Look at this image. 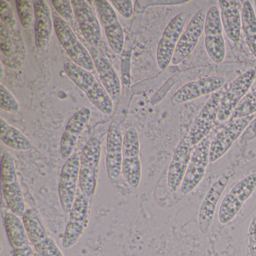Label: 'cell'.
<instances>
[{
  "mask_svg": "<svg viewBox=\"0 0 256 256\" xmlns=\"http://www.w3.org/2000/svg\"><path fill=\"white\" fill-rule=\"evenodd\" d=\"M64 67L68 77L86 94L90 101L100 112L106 115L113 113V100L103 85L96 80L90 72L86 71L72 62H66Z\"/></svg>",
  "mask_w": 256,
  "mask_h": 256,
  "instance_id": "cell-1",
  "label": "cell"
},
{
  "mask_svg": "<svg viewBox=\"0 0 256 256\" xmlns=\"http://www.w3.org/2000/svg\"><path fill=\"white\" fill-rule=\"evenodd\" d=\"M101 151V142L97 138L92 137L86 142L80 154L79 190L89 199L96 192Z\"/></svg>",
  "mask_w": 256,
  "mask_h": 256,
  "instance_id": "cell-2",
  "label": "cell"
},
{
  "mask_svg": "<svg viewBox=\"0 0 256 256\" xmlns=\"http://www.w3.org/2000/svg\"><path fill=\"white\" fill-rule=\"evenodd\" d=\"M54 24L56 36L72 62L86 71H94L95 65L92 55L80 42L68 23L62 18L56 17Z\"/></svg>",
  "mask_w": 256,
  "mask_h": 256,
  "instance_id": "cell-3",
  "label": "cell"
},
{
  "mask_svg": "<svg viewBox=\"0 0 256 256\" xmlns=\"http://www.w3.org/2000/svg\"><path fill=\"white\" fill-rule=\"evenodd\" d=\"M204 32L206 53L215 64H221L226 58V48L221 14L216 6H212L206 12Z\"/></svg>",
  "mask_w": 256,
  "mask_h": 256,
  "instance_id": "cell-4",
  "label": "cell"
},
{
  "mask_svg": "<svg viewBox=\"0 0 256 256\" xmlns=\"http://www.w3.org/2000/svg\"><path fill=\"white\" fill-rule=\"evenodd\" d=\"M256 78V70H250L238 76L230 88L222 96L218 109V119L224 122L230 118L238 104L246 96Z\"/></svg>",
  "mask_w": 256,
  "mask_h": 256,
  "instance_id": "cell-5",
  "label": "cell"
},
{
  "mask_svg": "<svg viewBox=\"0 0 256 256\" xmlns=\"http://www.w3.org/2000/svg\"><path fill=\"white\" fill-rule=\"evenodd\" d=\"M187 14L180 12L169 22L158 44L156 60L158 68L166 70L172 64L174 54L186 23Z\"/></svg>",
  "mask_w": 256,
  "mask_h": 256,
  "instance_id": "cell-6",
  "label": "cell"
},
{
  "mask_svg": "<svg viewBox=\"0 0 256 256\" xmlns=\"http://www.w3.org/2000/svg\"><path fill=\"white\" fill-rule=\"evenodd\" d=\"M80 167V155L74 152L64 163L61 170L58 194L61 206L66 214H70L78 190Z\"/></svg>",
  "mask_w": 256,
  "mask_h": 256,
  "instance_id": "cell-7",
  "label": "cell"
},
{
  "mask_svg": "<svg viewBox=\"0 0 256 256\" xmlns=\"http://www.w3.org/2000/svg\"><path fill=\"white\" fill-rule=\"evenodd\" d=\"M254 118L256 114L230 120L224 128L218 132L210 146V162L214 163L220 160L240 138Z\"/></svg>",
  "mask_w": 256,
  "mask_h": 256,
  "instance_id": "cell-8",
  "label": "cell"
},
{
  "mask_svg": "<svg viewBox=\"0 0 256 256\" xmlns=\"http://www.w3.org/2000/svg\"><path fill=\"white\" fill-rule=\"evenodd\" d=\"M210 143L209 138H205L193 151L186 173L181 184L180 190L182 194L192 192L203 180L210 162Z\"/></svg>",
  "mask_w": 256,
  "mask_h": 256,
  "instance_id": "cell-9",
  "label": "cell"
},
{
  "mask_svg": "<svg viewBox=\"0 0 256 256\" xmlns=\"http://www.w3.org/2000/svg\"><path fill=\"white\" fill-rule=\"evenodd\" d=\"M222 94H212L194 120L188 132V138L193 146H197L202 140L208 137L216 120L218 118L220 100Z\"/></svg>",
  "mask_w": 256,
  "mask_h": 256,
  "instance_id": "cell-10",
  "label": "cell"
},
{
  "mask_svg": "<svg viewBox=\"0 0 256 256\" xmlns=\"http://www.w3.org/2000/svg\"><path fill=\"white\" fill-rule=\"evenodd\" d=\"M206 12L199 10L182 32L172 58V64L178 65L186 59L196 48L204 30Z\"/></svg>",
  "mask_w": 256,
  "mask_h": 256,
  "instance_id": "cell-11",
  "label": "cell"
},
{
  "mask_svg": "<svg viewBox=\"0 0 256 256\" xmlns=\"http://www.w3.org/2000/svg\"><path fill=\"white\" fill-rule=\"evenodd\" d=\"M95 4L109 46L115 54H120L125 44V36L116 12L106 0H97Z\"/></svg>",
  "mask_w": 256,
  "mask_h": 256,
  "instance_id": "cell-12",
  "label": "cell"
},
{
  "mask_svg": "<svg viewBox=\"0 0 256 256\" xmlns=\"http://www.w3.org/2000/svg\"><path fill=\"white\" fill-rule=\"evenodd\" d=\"M226 82L224 78L218 76H205L198 80H193L175 92L172 98V104H182L215 94L222 88Z\"/></svg>",
  "mask_w": 256,
  "mask_h": 256,
  "instance_id": "cell-13",
  "label": "cell"
},
{
  "mask_svg": "<svg viewBox=\"0 0 256 256\" xmlns=\"http://www.w3.org/2000/svg\"><path fill=\"white\" fill-rule=\"evenodd\" d=\"M71 2L74 16L85 40L92 48L98 47L101 42L102 30L95 12L86 1L73 0Z\"/></svg>",
  "mask_w": 256,
  "mask_h": 256,
  "instance_id": "cell-14",
  "label": "cell"
},
{
  "mask_svg": "<svg viewBox=\"0 0 256 256\" xmlns=\"http://www.w3.org/2000/svg\"><path fill=\"white\" fill-rule=\"evenodd\" d=\"M90 118V109L82 108L67 122L60 144V154L62 160L66 161L74 154L79 137L86 128Z\"/></svg>",
  "mask_w": 256,
  "mask_h": 256,
  "instance_id": "cell-15",
  "label": "cell"
},
{
  "mask_svg": "<svg viewBox=\"0 0 256 256\" xmlns=\"http://www.w3.org/2000/svg\"><path fill=\"white\" fill-rule=\"evenodd\" d=\"M228 182V176H222L218 178L211 186L200 204L198 214V224L199 230L203 234H208L210 229L217 204Z\"/></svg>",
  "mask_w": 256,
  "mask_h": 256,
  "instance_id": "cell-16",
  "label": "cell"
},
{
  "mask_svg": "<svg viewBox=\"0 0 256 256\" xmlns=\"http://www.w3.org/2000/svg\"><path fill=\"white\" fill-rule=\"evenodd\" d=\"M122 143L120 126L116 121H112L108 131L106 160V170L112 180L118 179L122 173Z\"/></svg>",
  "mask_w": 256,
  "mask_h": 256,
  "instance_id": "cell-17",
  "label": "cell"
},
{
  "mask_svg": "<svg viewBox=\"0 0 256 256\" xmlns=\"http://www.w3.org/2000/svg\"><path fill=\"white\" fill-rule=\"evenodd\" d=\"M18 26L8 28L0 25V46L4 56L8 59L7 65L12 68L20 66L25 60L26 50Z\"/></svg>",
  "mask_w": 256,
  "mask_h": 256,
  "instance_id": "cell-18",
  "label": "cell"
},
{
  "mask_svg": "<svg viewBox=\"0 0 256 256\" xmlns=\"http://www.w3.org/2000/svg\"><path fill=\"white\" fill-rule=\"evenodd\" d=\"M193 148L188 136H186L175 149L168 172V186L170 191L176 192L181 186L191 160Z\"/></svg>",
  "mask_w": 256,
  "mask_h": 256,
  "instance_id": "cell-19",
  "label": "cell"
},
{
  "mask_svg": "<svg viewBox=\"0 0 256 256\" xmlns=\"http://www.w3.org/2000/svg\"><path fill=\"white\" fill-rule=\"evenodd\" d=\"M90 54L103 86L113 102L118 101L121 95V83L118 73L110 61L96 48H92Z\"/></svg>",
  "mask_w": 256,
  "mask_h": 256,
  "instance_id": "cell-20",
  "label": "cell"
},
{
  "mask_svg": "<svg viewBox=\"0 0 256 256\" xmlns=\"http://www.w3.org/2000/svg\"><path fill=\"white\" fill-rule=\"evenodd\" d=\"M34 7L36 20V46L37 48L44 49L50 42L53 34L54 24L52 13L48 5L44 0L36 1Z\"/></svg>",
  "mask_w": 256,
  "mask_h": 256,
  "instance_id": "cell-21",
  "label": "cell"
},
{
  "mask_svg": "<svg viewBox=\"0 0 256 256\" xmlns=\"http://www.w3.org/2000/svg\"><path fill=\"white\" fill-rule=\"evenodd\" d=\"M220 14L222 23L226 35L233 42H238L242 30V17L240 10V2L233 0H220Z\"/></svg>",
  "mask_w": 256,
  "mask_h": 256,
  "instance_id": "cell-22",
  "label": "cell"
},
{
  "mask_svg": "<svg viewBox=\"0 0 256 256\" xmlns=\"http://www.w3.org/2000/svg\"><path fill=\"white\" fill-rule=\"evenodd\" d=\"M6 232L10 245L13 248L29 246L30 241L23 221L13 212H8L4 217Z\"/></svg>",
  "mask_w": 256,
  "mask_h": 256,
  "instance_id": "cell-23",
  "label": "cell"
},
{
  "mask_svg": "<svg viewBox=\"0 0 256 256\" xmlns=\"http://www.w3.org/2000/svg\"><path fill=\"white\" fill-rule=\"evenodd\" d=\"M0 138L6 146L16 150L28 151L32 148L29 138L4 118L0 119Z\"/></svg>",
  "mask_w": 256,
  "mask_h": 256,
  "instance_id": "cell-24",
  "label": "cell"
},
{
  "mask_svg": "<svg viewBox=\"0 0 256 256\" xmlns=\"http://www.w3.org/2000/svg\"><path fill=\"white\" fill-rule=\"evenodd\" d=\"M242 30L247 46L256 58V14L250 1H244L241 10Z\"/></svg>",
  "mask_w": 256,
  "mask_h": 256,
  "instance_id": "cell-25",
  "label": "cell"
},
{
  "mask_svg": "<svg viewBox=\"0 0 256 256\" xmlns=\"http://www.w3.org/2000/svg\"><path fill=\"white\" fill-rule=\"evenodd\" d=\"M22 221L30 241L32 245H36L48 236L42 222L34 210H26L22 216Z\"/></svg>",
  "mask_w": 256,
  "mask_h": 256,
  "instance_id": "cell-26",
  "label": "cell"
},
{
  "mask_svg": "<svg viewBox=\"0 0 256 256\" xmlns=\"http://www.w3.org/2000/svg\"><path fill=\"white\" fill-rule=\"evenodd\" d=\"M2 194L5 198L7 205L11 210L12 212L22 217L26 212V204L22 187L18 182L10 184H2Z\"/></svg>",
  "mask_w": 256,
  "mask_h": 256,
  "instance_id": "cell-27",
  "label": "cell"
},
{
  "mask_svg": "<svg viewBox=\"0 0 256 256\" xmlns=\"http://www.w3.org/2000/svg\"><path fill=\"white\" fill-rule=\"evenodd\" d=\"M122 173L127 184L138 188L142 181V168L139 156L131 155L122 158Z\"/></svg>",
  "mask_w": 256,
  "mask_h": 256,
  "instance_id": "cell-28",
  "label": "cell"
},
{
  "mask_svg": "<svg viewBox=\"0 0 256 256\" xmlns=\"http://www.w3.org/2000/svg\"><path fill=\"white\" fill-rule=\"evenodd\" d=\"M244 204L230 192L228 193L222 200L218 210V221L222 224H227L232 221L242 209Z\"/></svg>",
  "mask_w": 256,
  "mask_h": 256,
  "instance_id": "cell-29",
  "label": "cell"
},
{
  "mask_svg": "<svg viewBox=\"0 0 256 256\" xmlns=\"http://www.w3.org/2000/svg\"><path fill=\"white\" fill-rule=\"evenodd\" d=\"M90 218V200L78 190L76 199L70 212V220L88 226Z\"/></svg>",
  "mask_w": 256,
  "mask_h": 256,
  "instance_id": "cell-30",
  "label": "cell"
},
{
  "mask_svg": "<svg viewBox=\"0 0 256 256\" xmlns=\"http://www.w3.org/2000/svg\"><path fill=\"white\" fill-rule=\"evenodd\" d=\"M256 190V173H252L240 180L233 186L229 192L244 204Z\"/></svg>",
  "mask_w": 256,
  "mask_h": 256,
  "instance_id": "cell-31",
  "label": "cell"
},
{
  "mask_svg": "<svg viewBox=\"0 0 256 256\" xmlns=\"http://www.w3.org/2000/svg\"><path fill=\"white\" fill-rule=\"evenodd\" d=\"M256 113V86L242 98L230 116V120L246 118Z\"/></svg>",
  "mask_w": 256,
  "mask_h": 256,
  "instance_id": "cell-32",
  "label": "cell"
},
{
  "mask_svg": "<svg viewBox=\"0 0 256 256\" xmlns=\"http://www.w3.org/2000/svg\"><path fill=\"white\" fill-rule=\"evenodd\" d=\"M86 227L88 226L83 223L68 220L62 238V247L68 250L74 246L84 233Z\"/></svg>",
  "mask_w": 256,
  "mask_h": 256,
  "instance_id": "cell-33",
  "label": "cell"
},
{
  "mask_svg": "<svg viewBox=\"0 0 256 256\" xmlns=\"http://www.w3.org/2000/svg\"><path fill=\"white\" fill-rule=\"evenodd\" d=\"M1 181L2 184H13L18 182L16 163L10 152H5L1 160Z\"/></svg>",
  "mask_w": 256,
  "mask_h": 256,
  "instance_id": "cell-34",
  "label": "cell"
},
{
  "mask_svg": "<svg viewBox=\"0 0 256 256\" xmlns=\"http://www.w3.org/2000/svg\"><path fill=\"white\" fill-rule=\"evenodd\" d=\"M140 143L138 132L134 128L127 130L124 136L122 143V157L126 156L140 154Z\"/></svg>",
  "mask_w": 256,
  "mask_h": 256,
  "instance_id": "cell-35",
  "label": "cell"
},
{
  "mask_svg": "<svg viewBox=\"0 0 256 256\" xmlns=\"http://www.w3.org/2000/svg\"><path fill=\"white\" fill-rule=\"evenodd\" d=\"M18 12L19 18L22 26L25 29H29L34 22V18L35 16L34 7L32 6L30 1H24V0H17L16 1Z\"/></svg>",
  "mask_w": 256,
  "mask_h": 256,
  "instance_id": "cell-36",
  "label": "cell"
},
{
  "mask_svg": "<svg viewBox=\"0 0 256 256\" xmlns=\"http://www.w3.org/2000/svg\"><path fill=\"white\" fill-rule=\"evenodd\" d=\"M0 108L10 113H16L20 110V104L13 94L4 85H0Z\"/></svg>",
  "mask_w": 256,
  "mask_h": 256,
  "instance_id": "cell-37",
  "label": "cell"
},
{
  "mask_svg": "<svg viewBox=\"0 0 256 256\" xmlns=\"http://www.w3.org/2000/svg\"><path fill=\"white\" fill-rule=\"evenodd\" d=\"M34 247L37 252L41 256H64V253L62 252L54 240L49 236L34 246Z\"/></svg>",
  "mask_w": 256,
  "mask_h": 256,
  "instance_id": "cell-38",
  "label": "cell"
},
{
  "mask_svg": "<svg viewBox=\"0 0 256 256\" xmlns=\"http://www.w3.org/2000/svg\"><path fill=\"white\" fill-rule=\"evenodd\" d=\"M54 6L56 8L60 16L66 22H70L73 20V10L72 2L68 0H53L52 1Z\"/></svg>",
  "mask_w": 256,
  "mask_h": 256,
  "instance_id": "cell-39",
  "label": "cell"
},
{
  "mask_svg": "<svg viewBox=\"0 0 256 256\" xmlns=\"http://www.w3.org/2000/svg\"><path fill=\"white\" fill-rule=\"evenodd\" d=\"M0 18L1 23L4 24L8 28H13L18 26L17 22L14 19L12 10L10 7V4L6 1H1L0 2Z\"/></svg>",
  "mask_w": 256,
  "mask_h": 256,
  "instance_id": "cell-40",
  "label": "cell"
},
{
  "mask_svg": "<svg viewBox=\"0 0 256 256\" xmlns=\"http://www.w3.org/2000/svg\"><path fill=\"white\" fill-rule=\"evenodd\" d=\"M110 2L124 18L130 19L132 17L133 2L131 0H112Z\"/></svg>",
  "mask_w": 256,
  "mask_h": 256,
  "instance_id": "cell-41",
  "label": "cell"
},
{
  "mask_svg": "<svg viewBox=\"0 0 256 256\" xmlns=\"http://www.w3.org/2000/svg\"><path fill=\"white\" fill-rule=\"evenodd\" d=\"M247 238L250 256H256V215L253 217L248 226Z\"/></svg>",
  "mask_w": 256,
  "mask_h": 256,
  "instance_id": "cell-42",
  "label": "cell"
},
{
  "mask_svg": "<svg viewBox=\"0 0 256 256\" xmlns=\"http://www.w3.org/2000/svg\"><path fill=\"white\" fill-rule=\"evenodd\" d=\"M256 138V116L246 128L242 136L240 138V144H244Z\"/></svg>",
  "mask_w": 256,
  "mask_h": 256,
  "instance_id": "cell-43",
  "label": "cell"
},
{
  "mask_svg": "<svg viewBox=\"0 0 256 256\" xmlns=\"http://www.w3.org/2000/svg\"><path fill=\"white\" fill-rule=\"evenodd\" d=\"M13 256H34V250L30 245L22 248H13Z\"/></svg>",
  "mask_w": 256,
  "mask_h": 256,
  "instance_id": "cell-44",
  "label": "cell"
},
{
  "mask_svg": "<svg viewBox=\"0 0 256 256\" xmlns=\"http://www.w3.org/2000/svg\"><path fill=\"white\" fill-rule=\"evenodd\" d=\"M2 66V76H1V78H4V67H2V65L1 66Z\"/></svg>",
  "mask_w": 256,
  "mask_h": 256,
  "instance_id": "cell-45",
  "label": "cell"
},
{
  "mask_svg": "<svg viewBox=\"0 0 256 256\" xmlns=\"http://www.w3.org/2000/svg\"><path fill=\"white\" fill-rule=\"evenodd\" d=\"M254 4H256V1H254Z\"/></svg>",
  "mask_w": 256,
  "mask_h": 256,
  "instance_id": "cell-46",
  "label": "cell"
}]
</instances>
